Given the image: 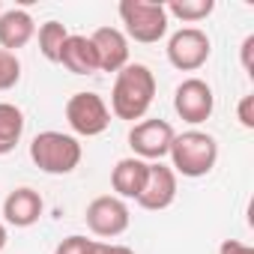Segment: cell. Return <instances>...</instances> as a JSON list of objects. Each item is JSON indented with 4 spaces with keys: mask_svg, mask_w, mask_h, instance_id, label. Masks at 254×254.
<instances>
[{
    "mask_svg": "<svg viewBox=\"0 0 254 254\" xmlns=\"http://www.w3.org/2000/svg\"><path fill=\"white\" fill-rule=\"evenodd\" d=\"M81 144L75 135H66V132H39L33 141H30V162L42 171V174H51V177H66L72 174L78 165H81Z\"/></svg>",
    "mask_w": 254,
    "mask_h": 254,
    "instance_id": "3957f363",
    "label": "cell"
},
{
    "mask_svg": "<svg viewBox=\"0 0 254 254\" xmlns=\"http://www.w3.org/2000/svg\"><path fill=\"white\" fill-rule=\"evenodd\" d=\"M174 126L168 120H141L129 132V147L141 162H162L174 144Z\"/></svg>",
    "mask_w": 254,
    "mask_h": 254,
    "instance_id": "ba28073f",
    "label": "cell"
},
{
    "mask_svg": "<svg viewBox=\"0 0 254 254\" xmlns=\"http://www.w3.org/2000/svg\"><path fill=\"white\" fill-rule=\"evenodd\" d=\"M93 48H96V60L102 72H120L123 66H129V39L120 27H99L90 36Z\"/></svg>",
    "mask_w": 254,
    "mask_h": 254,
    "instance_id": "8fae6325",
    "label": "cell"
},
{
    "mask_svg": "<svg viewBox=\"0 0 254 254\" xmlns=\"http://www.w3.org/2000/svg\"><path fill=\"white\" fill-rule=\"evenodd\" d=\"M60 63L72 75H93V72H99V60H96V48H93L90 36L69 33V39H66V45L60 51Z\"/></svg>",
    "mask_w": 254,
    "mask_h": 254,
    "instance_id": "9a60e30c",
    "label": "cell"
},
{
    "mask_svg": "<svg viewBox=\"0 0 254 254\" xmlns=\"http://www.w3.org/2000/svg\"><path fill=\"white\" fill-rule=\"evenodd\" d=\"M174 111L191 123V126H200L212 117L215 111V96H212V87L203 81V78H186L177 90H174Z\"/></svg>",
    "mask_w": 254,
    "mask_h": 254,
    "instance_id": "9c48e42d",
    "label": "cell"
},
{
    "mask_svg": "<svg viewBox=\"0 0 254 254\" xmlns=\"http://www.w3.org/2000/svg\"><path fill=\"white\" fill-rule=\"evenodd\" d=\"M84 218H87L90 233H96L102 239H114V236L126 233V230H129V224H132L129 203L120 200L117 194H99V197H93L87 203Z\"/></svg>",
    "mask_w": 254,
    "mask_h": 254,
    "instance_id": "8992f818",
    "label": "cell"
},
{
    "mask_svg": "<svg viewBox=\"0 0 254 254\" xmlns=\"http://www.w3.org/2000/svg\"><path fill=\"white\" fill-rule=\"evenodd\" d=\"M24 111L12 102H0V156H9L24 135Z\"/></svg>",
    "mask_w": 254,
    "mask_h": 254,
    "instance_id": "2e32d148",
    "label": "cell"
},
{
    "mask_svg": "<svg viewBox=\"0 0 254 254\" xmlns=\"http://www.w3.org/2000/svg\"><path fill=\"white\" fill-rule=\"evenodd\" d=\"M93 254H135L129 245H117V242H99L96 239V248H93Z\"/></svg>",
    "mask_w": 254,
    "mask_h": 254,
    "instance_id": "603a6c76",
    "label": "cell"
},
{
    "mask_svg": "<svg viewBox=\"0 0 254 254\" xmlns=\"http://www.w3.org/2000/svg\"><path fill=\"white\" fill-rule=\"evenodd\" d=\"M218 254H254V248L245 245V242H239V239H224L218 245Z\"/></svg>",
    "mask_w": 254,
    "mask_h": 254,
    "instance_id": "7402d4cb",
    "label": "cell"
},
{
    "mask_svg": "<svg viewBox=\"0 0 254 254\" xmlns=\"http://www.w3.org/2000/svg\"><path fill=\"white\" fill-rule=\"evenodd\" d=\"M117 12H120L126 39H135L141 45H156L159 39H165L171 24L165 3H156V0H123Z\"/></svg>",
    "mask_w": 254,
    "mask_h": 254,
    "instance_id": "277c9868",
    "label": "cell"
},
{
    "mask_svg": "<svg viewBox=\"0 0 254 254\" xmlns=\"http://www.w3.org/2000/svg\"><path fill=\"white\" fill-rule=\"evenodd\" d=\"M168 63L180 72H197L209 54H212V42L200 27H180L171 39H168Z\"/></svg>",
    "mask_w": 254,
    "mask_h": 254,
    "instance_id": "52a82bcc",
    "label": "cell"
},
{
    "mask_svg": "<svg viewBox=\"0 0 254 254\" xmlns=\"http://www.w3.org/2000/svg\"><path fill=\"white\" fill-rule=\"evenodd\" d=\"M251 51H254V36H245V42H242V66H245V72H254Z\"/></svg>",
    "mask_w": 254,
    "mask_h": 254,
    "instance_id": "cb8c5ba5",
    "label": "cell"
},
{
    "mask_svg": "<svg viewBox=\"0 0 254 254\" xmlns=\"http://www.w3.org/2000/svg\"><path fill=\"white\" fill-rule=\"evenodd\" d=\"M215 9L212 0H171V3H165V12L168 18H180L183 24H197L203 18H209Z\"/></svg>",
    "mask_w": 254,
    "mask_h": 254,
    "instance_id": "e0dca14e",
    "label": "cell"
},
{
    "mask_svg": "<svg viewBox=\"0 0 254 254\" xmlns=\"http://www.w3.org/2000/svg\"><path fill=\"white\" fill-rule=\"evenodd\" d=\"M93 248H96V239H87L81 233H72V236H66L54 248V254H93Z\"/></svg>",
    "mask_w": 254,
    "mask_h": 254,
    "instance_id": "ffe728a7",
    "label": "cell"
},
{
    "mask_svg": "<svg viewBox=\"0 0 254 254\" xmlns=\"http://www.w3.org/2000/svg\"><path fill=\"white\" fill-rule=\"evenodd\" d=\"M147 165H150V162H141V159H135V156L120 159V162L114 165V171H111V186H114V191H117L120 200H138V194H141V189H144V183H147Z\"/></svg>",
    "mask_w": 254,
    "mask_h": 254,
    "instance_id": "5bb4252c",
    "label": "cell"
},
{
    "mask_svg": "<svg viewBox=\"0 0 254 254\" xmlns=\"http://www.w3.org/2000/svg\"><path fill=\"white\" fill-rule=\"evenodd\" d=\"M66 39H69L66 24H60V21H45V24L39 27V51H42V57L51 60V63H60V51H63V45H66Z\"/></svg>",
    "mask_w": 254,
    "mask_h": 254,
    "instance_id": "ac0fdd59",
    "label": "cell"
},
{
    "mask_svg": "<svg viewBox=\"0 0 254 254\" xmlns=\"http://www.w3.org/2000/svg\"><path fill=\"white\" fill-rule=\"evenodd\" d=\"M168 156H171V171L174 174H183L189 180H200L218 162V141L209 132L189 129L183 135H174V144H171Z\"/></svg>",
    "mask_w": 254,
    "mask_h": 254,
    "instance_id": "7a4b0ae2",
    "label": "cell"
},
{
    "mask_svg": "<svg viewBox=\"0 0 254 254\" xmlns=\"http://www.w3.org/2000/svg\"><path fill=\"white\" fill-rule=\"evenodd\" d=\"M66 123L81 138H96L111 126V108L99 93H75L66 102Z\"/></svg>",
    "mask_w": 254,
    "mask_h": 254,
    "instance_id": "5b68a950",
    "label": "cell"
},
{
    "mask_svg": "<svg viewBox=\"0 0 254 254\" xmlns=\"http://www.w3.org/2000/svg\"><path fill=\"white\" fill-rule=\"evenodd\" d=\"M177 200V174L162 165V162H150L147 165V183L138 194V206L150 209V212H162Z\"/></svg>",
    "mask_w": 254,
    "mask_h": 254,
    "instance_id": "30bf717a",
    "label": "cell"
},
{
    "mask_svg": "<svg viewBox=\"0 0 254 254\" xmlns=\"http://www.w3.org/2000/svg\"><path fill=\"white\" fill-rule=\"evenodd\" d=\"M36 36V21L27 9H3L0 12V48L15 54Z\"/></svg>",
    "mask_w": 254,
    "mask_h": 254,
    "instance_id": "4fadbf2b",
    "label": "cell"
},
{
    "mask_svg": "<svg viewBox=\"0 0 254 254\" xmlns=\"http://www.w3.org/2000/svg\"><path fill=\"white\" fill-rule=\"evenodd\" d=\"M6 242H9V230H6V224L0 221V251L6 248Z\"/></svg>",
    "mask_w": 254,
    "mask_h": 254,
    "instance_id": "d4e9b609",
    "label": "cell"
},
{
    "mask_svg": "<svg viewBox=\"0 0 254 254\" xmlns=\"http://www.w3.org/2000/svg\"><path fill=\"white\" fill-rule=\"evenodd\" d=\"M0 12H3V6H0Z\"/></svg>",
    "mask_w": 254,
    "mask_h": 254,
    "instance_id": "484cf974",
    "label": "cell"
},
{
    "mask_svg": "<svg viewBox=\"0 0 254 254\" xmlns=\"http://www.w3.org/2000/svg\"><path fill=\"white\" fill-rule=\"evenodd\" d=\"M156 99V75L144 63H129L123 66L114 78L111 87V114L117 120H144Z\"/></svg>",
    "mask_w": 254,
    "mask_h": 254,
    "instance_id": "6da1fadb",
    "label": "cell"
},
{
    "mask_svg": "<svg viewBox=\"0 0 254 254\" xmlns=\"http://www.w3.org/2000/svg\"><path fill=\"white\" fill-rule=\"evenodd\" d=\"M236 117L242 123V129H254V96H242L239 105H236Z\"/></svg>",
    "mask_w": 254,
    "mask_h": 254,
    "instance_id": "44dd1931",
    "label": "cell"
},
{
    "mask_svg": "<svg viewBox=\"0 0 254 254\" xmlns=\"http://www.w3.org/2000/svg\"><path fill=\"white\" fill-rule=\"evenodd\" d=\"M45 212V200L36 189L30 186H21V189H12L6 197H3V218L6 224L12 227H33Z\"/></svg>",
    "mask_w": 254,
    "mask_h": 254,
    "instance_id": "7c38bea8",
    "label": "cell"
},
{
    "mask_svg": "<svg viewBox=\"0 0 254 254\" xmlns=\"http://www.w3.org/2000/svg\"><path fill=\"white\" fill-rule=\"evenodd\" d=\"M18 81H21V63H18V57L0 48V93L12 90Z\"/></svg>",
    "mask_w": 254,
    "mask_h": 254,
    "instance_id": "d6986e66",
    "label": "cell"
}]
</instances>
